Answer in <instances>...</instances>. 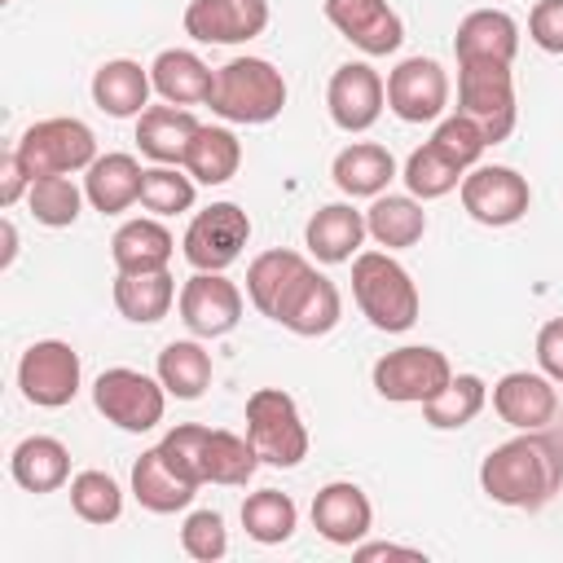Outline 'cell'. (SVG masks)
<instances>
[{
  "mask_svg": "<svg viewBox=\"0 0 563 563\" xmlns=\"http://www.w3.org/2000/svg\"><path fill=\"white\" fill-rule=\"evenodd\" d=\"M308 273H312V264H308L299 251H286V246L264 251V255H255L251 268H246V295H251V303H255L268 321H277L282 308H286V299L295 295V286H299Z\"/></svg>",
  "mask_w": 563,
  "mask_h": 563,
  "instance_id": "21",
  "label": "cell"
},
{
  "mask_svg": "<svg viewBox=\"0 0 563 563\" xmlns=\"http://www.w3.org/2000/svg\"><path fill=\"white\" fill-rule=\"evenodd\" d=\"M207 431L211 427H202V422H180V427H172L163 440H158V449H163V457L189 479V484H207V466H202V453H207Z\"/></svg>",
  "mask_w": 563,
  "mask_h": 563,
  "instance_id": "43",
  "label": "cell"
},
{
  "mask_svg": "<svg viewBox=\"0 0 563 563\" xmlns=\"http://www.w3.org/2000/svg\"><path fill=\"white\" fill-rule=\"evenodd\" d=\"M365 238H369L365 211H356L352 202H325V207H317L312 220H308V229H303V246L321 264H347V260H356Z\"/></svg>",
  "mask_w": 563,
  "mask_h": 563,
  "instance_id": "19",
  "label": "cell"
},
{
  "mask_svg": "<svg viewBox=\"0 0 563 563\" xmlns=\"http://www.w3.org/2000/svg\"><path fill=\"white\" fill-rule=\"evenodd\" d=\"M141 176H145V167L132 154H123V150L97 154L92 167H88V176H84V194H88L92 211L123 216L128 207L141 202Z\"/></svg>",
  "mask_w": 563,
  "mask_h": 563,
  "instance_id": "26",
  "label": "cell"
},
{
  "mask_svg": "<svg viewBox=\"0 0 563 563\" xmlns=\"http://www.w3.org/2000/svg\"><path fill=\"white\" fill-rule=\"evenodd\" d=\"M242 528H246V537L260 541V545H282V541H290V532L299 528V506H295L290 493H282V488L246 493V501H242Z\"/></svg>",
  "mask_w": 563,
  "mask_h": 563,
  "instance_id": "36",
  "label": "cell"
},
{
  "mask_svg": "<svg viewBox=\"0 0 563 563\" xmlns=\"http://www.w3.org/2000/svg\"><path fill=\"white\" fill-rule=\"evenodd\" d=\"M207 106L224 123H246V128L273 123L286 110V75L268 57H233L216 70Z\"/></svg>",
  "mask_w": 563,
  "mask_h": 563,
  "instance_id": "3",
  "label": "cell"
},
{
  "mask_svg": "<svg viewBox=\"0 0 563 563\" xmlns=\"http://www.w3.org/2000/svg\"><path fill=\"white\" fill-rule=\"evenodd\" d=\"M369 378H374V391L391 405H427L435 391H444V383L453 378V365L440 347L409 343V347L383 352Z\"/></svg>",
  "mask_w": 563,
  "mask_h": 563,
  "instance_id": "8",
  "label": "cell"
},
{
  "mask_svg": "<svg viewBox=\"0 0 563 563\" xmlns=\"http://www.w3.org/2000/svg\"><path fill=\"white\" fill-rule=\"evenodd\" d=\"M22 194H31V172L22 167L18 150H9V154L0 158V202H4V207H13Z\"/></svg>",
  "mask_w": 563,
  "mask_h": 563,
  "instance_id": "47",
  "label": "cell"
},
{
  "mask_svg": "<svg viewBox=\"0 0 563 563\" xmlns=\"http://www.w3.org/2000/svg\"><path fill=\"white\" fill-rule=\"evenodd\" d=\"M110 255L119 273H158L176 255V238L158 216H136L123 220L110 238Z\"/></svg>",
  "mask_w": 563,
  "mask_h": 563,
  "instance_id": "22",
  "label": "cell"
},
{
  "mask_svg": "<svg viewBox=\"0 0 563 563\" xmlns=\"http://www.w3.org/2000/svg\"><path fill=\"white\" fill-rule=\"evenodd\" d=\"M462 167L449 158V154H440L431 141H422L409 158H405V172H400V180H405V189L418 198V202H431V198H444V194H453L457 185H462Z\"/></svg>",
  "mask_w": 563,
  "mask_h": 563,
  "instance_id": "38",
  "label": "cell"
},
{
  "mask_svg": "<svg viewBox=\"0 0 563 563\" xmlns=\"http://www.w3.org/2000/svg\"><path fill=\"white\" fill-rule=\"evenodd\" d=\"M352 554H356L361 563H369V559H422V550H413V545H396V541H356Z\"/></svg>",
  "mask_w": 563,
  "mask_h": 563,
  "instance_id": "48",
  "label": "cell"
},
{
  "mask_svg": "<svg viewBox=\"0 0 563 563\" xmlns=\"http://www.w3.org/2000/svg\"><path fill=\"white\" fill-rule=\"evenodd\" d=\"M13 255H18V229H13V220H4V255H0V264L9 268Z\"/></svg>",
  "mask_w": 563,
  "mask_h": 563,
  "instance_id": "49",
  "label": "cell"
},
{
  "mask_svg": "<svg viewBox=\"0 0 563 563\" xmlns=\"http://www.w3.org/2000/svg\"><path fill=\"white\" fill-rule=\"evenodd\" d=\"M325 106H330L334 128H343V132H369L378 123L383 106H387V84H383V75L369 62H343L330 75Z\"/></svg>",
  "mask_w": 563,
  "mask_h": 563,
  "instance_id": "13",
  "label": "cell"
},
{
  "mask_svg": "<svg viewBox=\"0 0 563 563\" xmlns=\"http://www.w3.org/2000/svg\"><path fill=\"white\" fill-rule=\"evenodd\" d=\"M488 405V387L479 374H453L444 383V391H435L427 405H422V422L431 431H462L466 422L479 418V409Z\"/></svg>",
  "mask_w": 563,
  "mask_h": 563,
  "instance_id": "35",
  "label": "cell"
},
{
  "mask_svg": "<svg viewBox=\"0 0 563 563\" xmlns=\"http://www.w3.org/2000/svg\"><path fill=\"white\" fill-rule=\"evenodd\" d=\"M528 40L541 53H563V0H537L528 9Z\"/></svg>",
  "mask_w": 563,
  "mask_h": 563,
  "instance_id": "45",
  "label": "cell"
},
{
  "mask_svg": "<svg viewBox=\"0 0 563 563\" xmlns=\"http://www.w3.org/2000/svg\"><path fill=\"white\" fill-rule=\"evenodd\" d=\"M194 176L189 172H180V167H167V163H154V167H145V176H141V207L150 211V216H180V211H189L194 207Z\"/></svg>",
  "mask_w": 563,
  "mask_h": 563,
  "instance_id": "41",
  "label": "cell"
},
{
  "mask_svg": "<svg viewBox=\"0 0 563 563\" xmlns=\"http://www.w3.org/2000/svg\"><path fill=\"white\" fill-rule=\"evenodd\" d=\"M339 317H343V295H339V286H334L325 273L312 268V273L295 286V295L286 299L277 325H286V330L299 334V339H321V334H330V330L339 325Z\"/></svg>",
  "mask_w": 563,
  "mask_h": 563,
  "instance_id": "23",
  "label": "cell"
},
{
  "mask_svg": "<svg viewBox=\"0 0 563 563\" xmlns=\"http://www.w3.org/2000/svg\"><path fill=\"white\" fill-rule=\"evenodd\" d=\"M176 303V277L167 268L158 273H119L114 277V308L132 325H154Z\"/></svg>",
  "mask_w": 563,
  "mask_h": 563,
  "instance_id": "32",
  "label": "cell"
},
{
  "mask_svg": "<svg viewBox=\"0 0 563 563\" xmlns=\"http://www.w3.org/2000/svg\"><path fill=\"white\" fill-rule=\"evenodd\" d=\"M158 383L176 400H198L211 387V352L198 339H172L158 352Z\"/></svg>",
  "mask_w": 563,
  "mask_h": 563,
  "instance_id": "34",
  "label": "cell"
},
{
  "mask_svg": "<svg viewBox=\"0 0 563 563\" xmlns=\"http://www.w3.org/2000/svg\"><path fill=\"white\" fill-rule=\"evenodd\" d=\"M180 321L194 339H220L242 321V290L224 273H198L180 286Z\"/></svg>",
  "mask_w": 563,
  "mask_h": 563,
  "instance_id": "14",
  "label": "cell"
},
{
  "mask_svg": "<svg viewBox=\"0 0 563 563\" xmlns=\"http://www.w3.org/2000/svg\"><path fill=\"white\" fill-rule=\"evenodd\" d=\"M22 167L35 176H70V172H88L97 158V136L84 119H40L31 123L18 141H13Z\"/></svg>",
  "mask_w": 563,
  "mask_h": 563,
  "instance_id": "5",
  "label": "cell"
},
{
  "mask_svg": "<svg viewBox=\"0 0 563 563\" xmlns=\"http://www.w3.org/2000/svg\"><path fill=\"white\" fill-rule=\"evenodd\" d=\"M246 242H251V216L238 202H211L189 220L180 238V255L198 273H224Z\"/></svg>",
  "mask_w": 563,
  "mask_h": 563,
  "instance_id": "10",
  "label": "cell"
},
{
  "mask_svg": "<svg viewBox=\"0 0 563 563\" xmlns=\"http://www.w3.org/2000/svg\"><path fill=\"white\" fill-rule=\"evenodd\" d=\"M330 176L339 185V194L347 198H378L387 194V185L396 180V158L387 145H374V141H352L334 154L330 163Z\"/></svg>",
  "mask_w": 563,
  "mask_h": 563,
  "instance_id": "28",
  "label": "cell"
},
{
  "mask_svg": "<svg viewBox=\"0 0 563 563\" xmlns=\"http://www.w3.org/2000/svg\"><path fill=\"white\" fill-rule=\"evenodd\" d=\"M202 466H207V484L242 488V484H251V475H255V466H260V453H255L251 435H238V431L211 427V431H207Z\"/></svg>",
  "mask_w": 563,
  "mask_h": 563,
  "instance_id": "37",
  "label": "cell"
},
{
  "mask_svg": "<svg viewBox=\"0 0 563 563\" xmlns=\"http://www.w3.org/2000/svg\"><path fill=\"white\" fill-rule=\"evenodd\" d=\"M79 378H84L79 352L70 343H62V339H40L18 361V387L35 409L70 405L79 396Z\"/></svg>",
  "mask_w": 563,
  "mask_h": 563,
  "instance_id": "11",
  "label": "cell"
},
{
  "mask_svg": "<svg viewBox=\"0 0 563 563\" xmlns=\"http://www.w3.org/2000/svg\"><path fill=\"white\" fill-rule=\"evenodd\" d=\"M150 79H154V92L172 106H202L211 101V84H216V70L194 53V48H163L150 66Z\"/></svg>",
  "mask_w": 563,
  "mask_h": 563,
  "instance_id": "30",
  "label": "cell"
},
{
  "mask_svg": "<svg viewBox=\"0 0 563 563\" xmlns=\"http://www.w3.org/2000/svg\"><path fill=\"white\" fill-rule=\"evenodd\" d=\"M92 405L106 422H114L119 431H154L163 422V409H167V387L141 369H128V365H110L97 374L92 383Z\"/></svg>",
  "mask_w": 563,
  "mask_h": 563,
  "instance_id": "7",
  "label": "cell"
},
{
  "mask_svg": "<svg viewBox=\"0 0 563 563\" xmlns=\"http://www.w3.org/2000/svg\"><path fill=\"white\" fill-rule=\"evenodd\" d=\"M132 497L154 515H176L198 497V484H189L154 444L132 462Z\"/></svg>",
  "mask_w": 563,
  "mask_h": 563,
  "instance_id": "29",
  "label": "cell"
},
{
  "mask_svg": "<svg viewBox=\"0 0 563 563\" xmlns=\"http://www.w3.org/2000/svg\"><path fill=\"white\" fill-rule=\"evenodd\" d=\"M431 145H435L440 154H449L462 172H471V167L484 158L488 136H484V128H479L475 119H466V114H444V119L435 123V132H431Z\"/></svg>",
  "mask_w": 563,
  "mask_h": 563,
  "instance_id": "42",
  "label": "cell"
},
{
  "mask_svg": "<svg viewBox=\"0 0 563 563\" xmlns=\"http://www.w3.org/2000/svg\"><path fill=\"white\" fill-rule=\"evenodd\" d=\"M70 510L84 523H114L123 515V488L106 471H79L70 475Z\"/></svg>",
  "mask_w": 563,
  "mask_h": 563,
  "instance_id": "40",
  "label": "cell"
},
{
  "mask_svg": "<svg viewBox=\"0 0 563 563\" xmlns=\"http://www.w3.org/2000/svg\"><path fill=\"white\" fill-rule=\"evenodd\" d=\"M387 110L400 123H435L449 110V70L435 57H405L387 75Z\"/></svg>",
  "mask_w": 563,
  "mask_h": 563,
  "instance_id": "12",
  "label": "cell"
},
{
  "mask_svg": "<svg viewBox=\"0 0 563 563\" xmlns=\"http://www.w3.org/2000/svg\"><path fill=\"white\" fill-rule=\"evenodd\" d=\"M9 475L26 493H57L70 484V449L57 435H26L9 453Z\"/></svg>",
  "mask_w": 563,
  "mask_h": 563,
  "instance_id": "27",
  "label": "cell"
},
{
  "mask_svg": "<svg viewBox=\"0 0 563 563\" xmlns=\"http://www.w3.org/2000/svg\"><path fill=\"white\" fill-rule=\"evenodd\" d=\"M246 435L264 466L290 471L308 457V427L295 396H286L282 387H255L246 396Z\"/></svg>",
  "mask_w": 563,
  "mask_h": 563,
  "instance_id": "4",
  "label": "cell"
},
{
  "mask_svg": "<svg viewBox=\"0 0 563 563\" xmlns=\"http://www.w3.org/2000/svg\"><path fill=\"white\" fill-rule=\"evenodd\" d=\"M462 207L475 224L484 229H506V224H519L532 207V189H528V176H519L515 167H501V163H475L466 176H462Z\"/></svg>",
  "mask_w": 563,
  "mask_h": 563,
  "instance_id": "9",
  "label": "cell"
},
{
  "mask_svg": "<svg viewBox=\"0 0 563 563\" xmlns=\"http://www.w3.org/2000/svg\"><path fill=\"white\" fill-rule=\"evenodd\" d=\"M242 167V141L233 136V128H220V123H202L189 141V154H185V172L198 180V185H224L233 180Z\"/></svg>",
  "mask_w": 563,
  "mask_h": 563,
  "instance_id": "33",
  "label": "cell"
},
{
  "mask_svg": "<svg viewBox=\"0 0 563 563\" xmlns=\"http://www.w3.org/2000/svg\"><path fill=\"white\" fill-rule=\"evenodd\" d=\"M453 53H457V62H501V66H510L515 53H519V22L506 9H471L457 22Z\"/></svg>",
  "mask_w": 563,
  "mask_h": 563,
  "instance_id": "20",
  "label": "cell"
},
{
  "mask_svg": "<svg viewBox=\"0 0 563 563\" xmlns=\"http://www.w3.org/2000/svg\"><path fill=\"white\" fill-rule=\"evenodd\" d=\"M479 488L510 510H541L563 488V449L541 431H519L479 462Z\"/></svg>",
  "mask_w": 563,
  "mask_h": 563,
  "instance_id": "1",
  "label": "cell"
},
{
  "mask_svg": "<svg viewBox=\"0 0 563 563\" xmlns=\"http://www.w3.org/2000/svg\"><path fill=\"white\" fill-rule=\"evenodd\" d=\"M365 229L378 246L387 251H405L413 242H422L427 233V211L413 194H378L365 211Z\"/></svg>",
  "mask_w": 563,
  "mask_h": 563,
  "instance_id": "31",
  "label": "cell"
},
{
  "mask_svg": "<svg viewBox=\"0 0 563 563\" xmlns=\"http://www.w3.org/2000/svg\"><path fill=\"white\" fill-rule=\"evenodd\" d=\"M202 123L185 110V106H145L141 119H136V145L145 158L154 163H167V167H185V154H189V141Z\"/></svg>",
  "mask_w": 563,
  "mask_h": 563,
  "instance_id": "25",
  "label": "cell"
},
{
  "mask_svg": "<svg viewBox=\"0 0 563 563\" xmlns=\"http://www.w3.org/2000/svg\"><path fill=\"white\" fill-rule=\"evenodd\" d=\"M457 114L475 119L488 145H501L515 132V75L501 62H457Z\"/></svg>",
  "mask_w": 563,
  "mask_h": 563,
  "instance_id": "6",
  "label": "cell"
},
{
  "mask_svg": "<svg viewBox=\"0 0 563 563\" xmlns=\"http://www.w3.org/2000/svg\"><path fill=\"white\" fill-rule=\"evenodd\" d=\"M325 22L365 57H387L405 40V22L387 0H325Z\"/></svg>",
  "mask_w": 563,
  "mask_h": 563,
  "instance_id": "15",
  "label": "cell"
},
{
  "mask_svg": "<svg viewBox=\"0 0 563 563\" xmlns=\"http://www.w3.org/2000/svg\"><path fill=\"white\" fill-rule=\"evenodd\" d=\"M150 92H154V79L132 57H114L92 70V101L110 119H141V110L150 106Z\"/></svg>",
  "mask_w": 563,
  "mask_h": 563,
  "instance_id": "24",
  "label": "cell"
},
{
  "mask_svg": "<svg viewBox=\"0 0 563 563\" xmlns=\"http://www.w3.org/2000/svg\"><path fill=\"white\" fill-rule=\"evenodd\" d=\"M493 413L515 431H545L559 413L554 378L537 369H510L493 383Z\"/></svg>",
  "mask_w": 563,
  "mask_h": 563,
  "instance_id": "16",
  "label": "cell"
},
{
  "mask_svg": "<svg viewBox=\"0 0 563 563\" xmlns=\"http://www.w3.org/2000/svg\"><path fill=\"white\" fill-rule=\"evenodd\" d=\"M180 545L198 563H216L229 554V528L220 510H189L180 523Z\"/></svg>",
  "mask_w": 563,
  "mask_h": 563,
  "instance_id": "44",
  "label": "cell"
},
{
  "mask_svg": "<svg viewBox=\"0 0 563 563\" xmlns=\"http://www.w3.org/2000/svg\"><path fill=\"white\" fill-rule=\"evenodd\" d=\"M537 365H541L545 378L563 383V317H550L537 330Z\"/></svg>",
  "mask_w": 563,
  "mask_h": 563,
  "instance_id": "46",
  "label": "cell"
},
{
  "mask_svg": "<svg viewBox=\"0 0 563 563\" xmlns=\"http://www.w3.org/2000/svg\"><path fill=\"white\" fill-rule=\"evenodd\" d=\"M352 299L361 317L383 334H405L418 321V286L391 251H361L352 260Z\"/></svg>",
  "mask_w": 563,
  "mask_h": 563,
  "instance_id": "2",
  "label": "cell"
},
{
  "mask_svg": "<svg viewBox=\"0 0 563 563\" xmlns=\"http://www.w3.org/2000/svg\"><path fill=\"white\" fill-rule=\"evenodd\" d=\"M268 26V0H189L185 9V35L198 44H246L264 35Z\"/></svg>",
  "mask_w": 563,
  "mask_h": 563,
  "instance_id": "17",
  "label": "cell"
},
{
  "mask_svg": "<svg viewBox=\"0 0 563 563\" xmlns=\"http://www.w3.org/2000/svg\"><path fill=\"white\" fill-rule=\"evenodd\" d=\"M84 198L88 194L70 176H35L31 180V194H26L31 216L44 229H70L79 220V211H84Z\"/></svg>",
  "mask_w": 563,
  "mask_h": 563,
  "instance_id": "39",
  "label": "cell"
},
{
  "mask_svg": "<svg viewBox=\"0 0 563 563\" xmlns=\"http://www.w3.org/2000/svg\"><path fill=\"white\" fill-rule=\"evenodd\" d=\"M312 528L330 545H347L352 550L356 541H365L369 528H374V506H369L365 488L352 484V479H334V484L317 488V497H312Z\"/></svg>",
  "mask_w": 563,
  "mask_h": 563,
  "instance_id": "18",
  "label": "cell"
}]
</instances>
